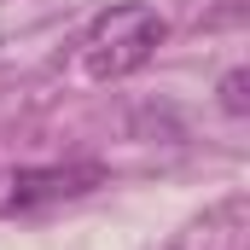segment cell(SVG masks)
<instances>
[{
  "label": "cell",
  "mask_w": 250,
  "mask_h": 250,
  "mask_svg": "<svg viewBox=\"0 0 250 250\" xmlns=\"http://www.w3.org/2000/svg\"><path fill=\"white\" fill-rule=\"evenodd\" d=\"M169 41V18L146 0H123V6H105L87 35H82V64L93 82H123L134 70L157 59V47Z\"/></svg>",
  "instance_id": "6da1fadb"
},
{
  "label": "cell",
  "mask_w": 250,
  "mask_h": 250,
  "mask_svg": "<svg viewBox=\"0 0 250 250\" xmlns=\"http://www.w3.org/2000/svg\"><path fill=\"white\" fill-rule=\"evenodd\" d=\"M105 187V163H41V169H18L6 209H41V204H64L82 192Z\"/></svg>",
  "instance_id": "7a4b0ae2"
},
{
  "label": "cell",
  "mask_w": 250,
  "mask_h": 250,
  "mask_svg": "<svg viewBox=\"0 0 250 250\" xmlns=\"http://www.w3.org/2000/svg\"><path fill=\"white\" fill-rule=\"evenodd\" d=\"M250 70H227V76H221V111H227V117H245L250 111Z\"/></svg>",
  "instance_id": "3957f363"
}]
</instances>
